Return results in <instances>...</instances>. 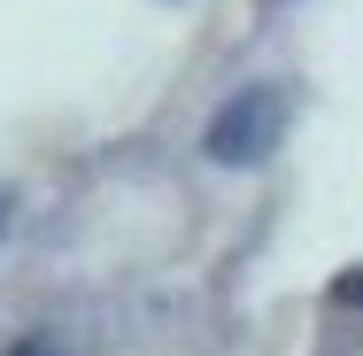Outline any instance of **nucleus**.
<instances>
[{"label": "nucleus", "instance_id": "nucleus-3", "mask_svg": "<svg viewBox=\"0 0 363 356\" xmlns=\"http://www.w3.org/2000/svg\"><path fill=\"white\" fill-rule=\"evenodd\" d=\"M8 356H47V341H23V349H8Z\"/></svg>", "mask_w": 363, "mask_h": 356}, {"label": "nucleus", "instance_id": "nucleus-1", "mask_svg": "<svg viewBox=\"0 0 363 356\" xmlns=\"http://www.w3.org/2000/svg\"><path fill=\"white\" fill-rule=\"evenodd\" d=\"M279 124H286L279 85H240L217 117H209L201 147H209V163H263V155L279 147Z\"/></svg>", "mask_w": 363, "mask_h": 356}, {"label": "nucleus", "instance_id": "nucleus-2", "mask_svg": "<svg viewBox=\"0 0 363 356\" xmlns=\"http://www.w3.org/2000/svg\"><path fill=\"white\" fill-rule=\"evenodd\" d=\"M333 302H363V271H348V279L333 286Z\"/></svg>", "mask_w": 363, "mask_h": 356}]
</instances>
